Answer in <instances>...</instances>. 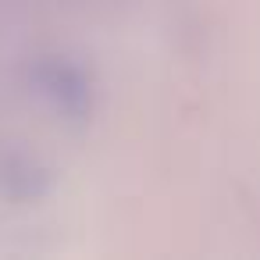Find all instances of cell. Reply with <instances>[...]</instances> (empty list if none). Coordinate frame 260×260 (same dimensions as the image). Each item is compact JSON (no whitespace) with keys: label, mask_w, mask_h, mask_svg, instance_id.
<instances>
[{"label":"cell","mask_w":260,"mask_h":260,"mask_svg":"<svg viewBox=\"0 0 260 260\" xmlns=\"http://www.w3.org/2000/svg\"><path fill=\"white\" fill-rule=\"evenodd\" d=\"M29 86L36 96L68 121H86L93 111V82L82 64L68 57H43L29 68Z\"/></svg>","instance_id":"1"}]
</instances>
